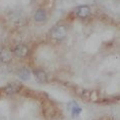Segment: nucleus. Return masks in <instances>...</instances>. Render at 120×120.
<instances>
[{"mask_svg": "<svg viewBox=\"0 0 120 120\" xmlns=\"http://www.w3.org/2000/svg\"><path fill=\"white\" fill-rule=\"evenodd\" d=\"M12 60V52L8 49L0 50V61L3 63H8Z\"/></svg>", "mask_w": 120, "mask_h": 120, "instance_id": "423d86ee", "label": "nucleus"}, {"mask_svg": "<svg viewBox=\"0 0 120 120\" xmlns=\"http://www.w3.org/2000/svg\"><path fill=\"white\" fill-rule=\"evenodd\" d=\"M12 53L15 54V56H17L18 58H25L29 53V48L24 44H19L17 46H15V48H13V50H12Z\"/></svg>", "mask_w": 120, "mask_h": 120, "instance_id": "7ed1b4c3", "label": "nucleus"}, {"mask_svg": "<svg viewBox=\"0 0 120 120\" xmlns=\"http://www.w3.org/2000/svg\"><path fill=\"white\" fill-rule=\"evenodd\" d=\"M67 33H68L67 28L65 26L61 25V26L54 27L50 33V36L52 39L56 40V41H62V40H64L65 38H66Z\"/></svg>", "mask_w": 120, "mask_h": 120, "instance_id": "f257e3e1", "label": "nucleus"}, {"mask_svg": "<svg viewBox=\"0 0 120 120\" xmlns=\"http://www.w3.org/2000/svg\"><path fill=\"white\" fill-rule=\"evenodd\" d=\"M33 74H34V77L36 79L37 82L39 83H46L48 80V77H47V74L42 70H34L33 71Z\"/></svg>", "mask_w": 120, "mask_h": 120, "instance_id": "39448f33", "label": "nucleus"}, {"mask_svg": "<svg viewBox=\"0 0 120 120\" xmlns=\"http://www.w3.org/2000/svg\"><path fill=\"white\" fill-rule=\"evenodd\" d=\"M69 106H72V109H71V111H72V116H74V117L79 115V114L81 113V111H82V109L79 108L75 103H71Z\"/></svg>", "mask_w": 120, "mask_h": 120, "instance_id": "1a4fd4ad", "label": "nucleus"}, {"mask_svg": "<svg viewBox=\"0 0 120 120\" xmlns=\"http://www.w3.org/2000/svg\"><path fill=\"white\" fill-rule=\"evenodd\" d=\"M18 76L23 79V80H28L30 78V72H29V70L26 69V68H22V69L19 70Z\"/></svg>", "mask_w": 120, "mask_h": 120, "instance_id": "6e6552de", "label": "nucleus"}, {"mask_svg": "<svg viewBox=\"0 0 120 120\" xmlns=\"http://www.w3.org/2000/svg\"><path fill=\"white\" fill-rule=\"evenodd\" d=\"M34 19H35V21L38 22V23H43L45 20H46V12H45V10H43V9H38L36 13H35V15H34Z\"/></svg>", "mask_w": 120, "mask_h": 120, "instance_id": "0eeeda50", "label": "nucleus"}, {"mask_svg": "<svg viewBox=\"0 0 120 120\" xmlns=\"http://www.w3.org/2000/svg\"><path fill=\"white\" fill-rule=\"evenodd\" d=\"M22 89V85L18 82H12V83H9L8 85H6L3 88V92L5 94H8V95H11V94H18L20 92Z\"/></svg>", "mask_w": 120, "mask_h": 120, "instance_id": "f03ea898", "label": "nucleus"}, {"mask_svg": "<svg viewBox=\"0 0 120 120\" xmlns=\"http://www.w3.org/2000/svg\"><path fill=\"white\" fill-rule=\"evenodd\" d=\"M76 15L79 19H86L90 15V8L87 5H80L76 9Z\"/></svg>", "mask_w": 120, "mask_h": 120, "instance_id": "20e7f679", "label": "nucleus"}]
</instances>
